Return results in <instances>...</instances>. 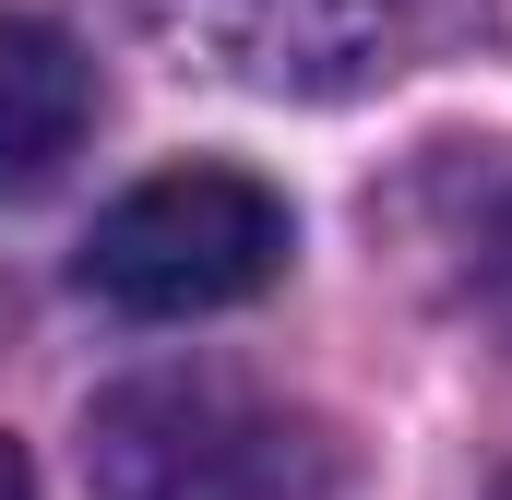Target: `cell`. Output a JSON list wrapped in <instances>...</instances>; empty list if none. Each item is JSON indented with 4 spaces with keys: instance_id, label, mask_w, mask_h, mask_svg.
I'll use <instances>...</instances> for the list:
<instances>
[{
    "instance_id": "6",
    "label": "cell",
    "mask_w": 512,
    "mask_h": 500,
    "mask_svg": "<svg viewBox=\"0 0 512 500\" xmlns=\"http://www.w3.org/2000/svg\"><path fill=\"white\" fill-rule=\"evenodd\" d=\"M501 274H512V203H501Z\"/></svg>"
},
{
    "instance_id": "3",
    "label": "cell",
    "mask_w": 512,
    "mask_h": 500,
    "mask_svg": "<svg viewBox=\"0 0 512 500\" xmlns=\"http://www.w3.org/2000/svg\"><path fill=\"white\" fill-rule=\"evenodd\" d=\"M167 48H191L203 72L262 84V96H346L393 72L441 0H131Z\"/></svg>"
},
{
    "instance_id": "2",
    "label": "cell",
    "mask_w": 512,
    "mask_h": 500,
    "mask_svg": "<svg viewBox=\"0 0 512 500\" xmlns=\"http://www.w3.org/2000/svg\"><path fill=\"white\" fill-rule=\"evenodd\" d=\"M286 203L239 179V167H167V179H143L120 191L108 215H96V239H84V286L131 310V322H191V310H239L262 298L274 274H286Z\"/></svg>"
},
{
    "instance_id": "1",
    "label": "cell",
    "mask_w": 512,
    "mask_h": 500,
    "mask_svg": "<svg viewBox=\"0 0 512 500\" xmlns=\"http://www.w3.org/2000/svg\"><path fill=\"white\" fill-rule=\"evenodd\" d=\"M84 477H96V500H322L334 453H322L310 417H286L251 381L155 370L96 405Z\"/></svg>"
},
{
    "instance_id": "7",
    "label": "cell",
    "mask_w": 512,
    "mask_h": 500,
    "mask_svg": "<svg viewBox=\"0 0 512 500\" xmlns=\"http://www.w3.org/2000/svg\"><path fill=\"white\" fill-rule=\"evenodd\" d=\"M489 500H512V477H501V489H489Z\"/></svg>"
},
{
    "instance_id": "5",
    "label": "cell",
    "mask_w": 512,
    "mask_h": 500,
    "mask_svg": "<svg viewBox=\"0 0 512 500\" xmlns=\"http://www.w3.org/2000/svg\"><path fill=\"white\" fill-rule=\"evenodd\" d=\"M0 500H36V477H24V453L0 441Z\"/></svg>"
},
{
    "instance_id": "4",
    "label": "cell",
    "mask_w": 512,
    "mask_h": 500,
    "mask_svg": "<svg viewBox=\"0 0 512 500\" xmlns=\"http://www.w3.org/2000/svg\"><path fill=\"white\" fill-rule=\"evenodd\" d=\"M96 131V60L48 12H0V203L48 191Z\"/></svg>"
}]
</instances>
